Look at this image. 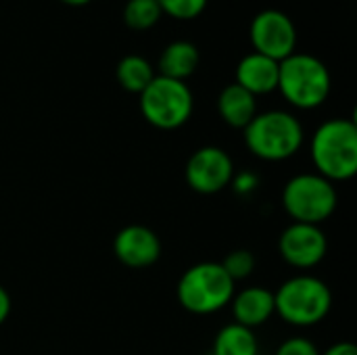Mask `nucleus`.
Wrapping results in <instances>:
<instances>
[{"mask_svg":"<svg viewBox=\"0 0 357 355\" xmlns=\"http://www.w3.org/2000/svg\"><path fill=\"white\" fill-rule=\"evenodd\" d=\"M234 176L232 157L220 146H201L190 155L184 178L190 190L199 195H215L230 186Z\"/></svg>","mask_w":357,"mask_h":355,"instance_id":"9","label":"nucleus"},{"mask_svg":"<svg viewBox=\"0 0 357 355\" xmlns=\"http://www.w3.org/2000/svg\"><path fill=\"white\" fill-rule=\"evenodd\" d=\"M249 38L255 48L253 52L278 63L291 56L297 46V29L293 19L276 8H266L255 15L249 27Z\"/></svg>","mask_w":357,"mask_h":355,"instance_id":"8","label":"nucleus"},{"mask_svg":"<svg viewBox=\"0 0 357 355\" xmlns=\"http://www.w3.org/2000/svg\"><path fill=\"white\" fill-rule=\"evenodd\" d=\"M199 61H201V54L192 42L176 40L167 44L159 56V75L186 82V77H190L197 71Z\"/></svg>","mask_w":357,"mask_h":355,"instance_id":"15","label":"nucleus"},{"mask_svg":"<svg viewBox=\"0 0 357 355\" xmlns=\"http://www.w3.org/2000/svg\"><path fill=\"white\" fill-rule=\"evenodd\" d=\"M276 355H320V352H318V347L310 339H305V337H291V339H287L278 347Z\"/></svg>","mask_w":357,"mask_h":355,"instance_id":"21","label":"nucleus"},{"mask_svg":"<svg viewBox=\"0 0 357 355\" xmlns=\"http://www.w3.org/2000/svg\"><path fill=\"white\" fill-rule=\"evenodd\" d=\"M161 15L163 13L155 0H128L123 8V21L128 23V27L138 31L151 29Z\"/></svg>","mask_w":357,"mask_h":355,"instance_id":"18","label":"nucleus"},{"mask_svg":"<svg viewBox=\"0 0 357 355\" xmlns=\"http://www.w3.org/2000/svg\"><path fill=\"white\" fill-rule=\"evenodd\" d=\"M247 149L264 161H287L303 146V126L289 111L257 113L243 130Z\"/></svg>","mask_w":357,"mask_h":355,"instance_id":"3","label":"nucleus"},{"mask_svg":"<svg viewBox=\"0 0 357 355\" xmlns=\"http://www.w3.org/2000/svg\"><path fill=\"white\" fill-rule=\"evenodd\" d=\"M316 174L335 182L357 174V126L354 119L335 117L318 126L310 142Z\"/></svg>","mask_w":357,"mask_h":355,"instance_id":"1","label":"nucleus"},{"mask_svg":"<svg viewBox=\"0 0 357 355\" xmlns=\"http://www.w3.org/2000/svg\"><path fill=\"white\" fill-rule=\"evenodd\" d=\"M220 264H222L224 272H226V274L232 278V282L236 285L238 280H245V278H249V276L253 274L257 259H255V255H253L249 249H234V251H230Z\"/></svg>","mask_w":357,"mask_h":355,"instance_id":"19","label":"nucleus"},{"mask_svg":"<svg viewBox=\"0 0 357 355\" xmlns=\"http://www.w3.org/2000/svg\"><path fill=\"white\" fill-rule=\"evenodd\" d=\"M230 305L234 322L253 331L274 316V291L266 287H247L241 293H234Z\"/></svg>","mask_w":357,"mask_h":355,"instance_id":"12","label":"nucleus"},{"mask_svg":"<svg viewBox=\"0 0 357 355\" xmlns=\"http://www.w3.org/2000/svg\"><path fill=\"white\" fill-rule=\"evenodd\" d=\"M155 2L159 4L161 13L182 21L199 17L207 6V0H155Z\"/></svg>","mask_w":357,"mask_h":355,"instance_id":"20","label":"nucleus"},{"mask_svg":"<svg viewBox=\"0 0 357 355\" xmlns=\"http://www.w3.org/2000/svg\"><path fill=\"white\" fill-rule=\"evenodd\" d=\"M278 251L289 266L297 270H310L326 257L328 239L320 226L293 222L282 230L278 239Z\"/></svg>","mask_w":357,"mask_h":355,"instance_id":"10","label":"nucleus"},{"mask_svg":"<svg viewBox=\"0 0 357 355\" xmlns=\"http://www.w3.org/2000/svg\"><path fill=\"white\" fill-rule=\"evenodd\" d=\"M113 253L123 266L142 270V268H149L159 262L161 241H159L157 232H153L151 228L132 224V226L121 228L115 234Z\"/></svg>","mask_w":357,"mask_h":355,"instance_id":"11","label":"nucleus"},{"mask_svg":"<svg viewBox=\"0 0 357 355\" xmlns=\"http://www.w3.org/2000/svg\"><path fill=\"white\" fill-rule=\"evenodd\" d=\"M10 295L6 293V289L4 287H0V326L8 320V316H10Z\"/></svg>","mask_w":357,"mask_h":355,"instance_id":"23","label":"nucleus"},{"mask_svg":"<svg viewBox=\"0 0 357 355\" xmlns=\"http://www.w3.org/2000/svg\"><path fill=\"white\" fill-rule=\"evenodd\" d=\"M115 77L119 82V86L128 92L140 94L155 77V69L153 65L140 56V54H128L117 63L115 69Z\"/></svg>","mask_w":357,"mask_h":355,"instance_id":"17","label":"nucleus"},{"mask_svg":"<svg viewBox=\"0 0 357 355\" xmlns=\"http://www.w3.org/2000/svg\"><path fill=\"white\" fill-rule=\"evenodd\" d=\"M297 109H316L331 94V71L314 54L293 52L278 63V88Z\"/></svg>","mask_w":357,"mask_h":355,"instance_id":"4","label":"nucleus"},{"mask_svg":"<svg viewBox=\"0 0 357 355\" xmlns=\"http://www.w3.org/2000/svg\"><path fill=\"white\" fill-rule=\"evenodd\" d=\"M218 113L230 128L245 130L257 115V96L238 84H230L218 96Z\"/></svg>","mask_w":357,"mask_h":355,"instance_id":"14","label":"nucleus"},{"mask_svg":"<svg viewBox=\"0 0 357 355\" xmlns=\"http://www.w3.org/2000/svg\"><path fill=\"white\" fill-rule=\"evenodd\" d=\"M259 343L251 328L241 326L236 322L226 324L213 341L211 355H257Z\"/></svg>","mask_w":357,"mask_h":355,"instance_id":"16","label":"nucleus"},{"mask_svg":"<svg viewBox=\"0 0 357 355\" xmlns=\"http://www.w3.org/2000/svg\"><path fill=\"white\" fill-rule=\"evenodd\" d=\"M253 96L270 94L278 88V61L251 52L236 67V82Z\"/></svg>","mask_w":357,"mask_h":355,"instance_id":"13","label":"nucleus"},{"mask_svg":"<svg viewBox=\"0 0 357 355\" xmlns=\"http://www.w3.org/2000/svg\"><path fill=\"white\" fill-rule=\"evenodd\" d=\"M234 293V282L220 262H203L188 268L176 289L180 305L197 316H209L224 310L230 305Z\"/></svg>","mask_w":357,"mask_h":355,"instance_id":"5","label":"nucleus"},{"mask_svg":"<svg viewBox=\"0 0 357 355\" xmlns=\"http://www.w3.org/2000/svg\"><path fill=\"white\" fill-rule=\"evenodd\" d=\"M230 186L234 188L236 195L247 197V195H251V192L257 190L259 178H257V174H253V172H241V174H234V176H232Z\"/></svg>","mask_w":357,"mask_h":355,"instance_id":"22","label":"nucleus"},{"mask_svg":"<svg viewBox=\"0 0 357 355\" xmlns=\"http://www.w3.org/2000/svg\"><path fill=\"white\" fill-rule=\"evenodd\" d=\"M195 109V98L186 82L155 75L153 82L140 92L142 117L159 130L182 128Z\"/></svg>","mask_w":357,"mask_h":355,"instance_id":"7","label":"nucleus"},{"mask_svg":"<svg viewBox=\"0 0 357 355\" xmlns=\"http://www.w3.org/2000/svg\"><path fill=\"white\" fill-rule=\"evenodd\" d=\"M320 355H357V349L354 343H335L333 347H328L324 354Z\"/></svg>","mask_w":357,"mask_h":355,"instance_id":"24","label":"nucleus"},{"mask_svg":"<svg viewBox=\"0 0 357 355\" xmlns=\"http://www.w3.org/2000/svg\"><path fill=\"white\" fill-rule=\"evenodd\" d=\"M331 308L333 293L328 285L310 274H299L284 280L274 293V314L291 326H316L326 320Z\"/></svg>","mask_w":357,"mask_h":355,"instance_id":"2","label":"nucleus"},{"mask_svg":"<svg viewBox=\"0 0 357 355\" xmlns=\"http://www.w3.org/2000/svg\"><path fill=\"white\" fill-rule=\"evenodd\" d=\"M209 355H211V354H209Z\"/></svg>","mask_w":357,"mask_h":355,"instance_id":"26","label":"nucleus"},{"mask_svg":"<svg viewBox=\"0 0 357 355\" xmlns=\"http://www.w3.org/2000/svg\"><path fill=\"white\" fill-rule=\"evenodd\" d=\"M339 203L337 188L320 174H297L282 188V207L299 224L320 226Z\"/></svg>","mask_w":357,"mask_h":355,"instance_id":"6","label":"nucleus"},{"mask_svg":"<svg viewBox=\"0 0 357 355\" xmlns=\"http://www.w3.org/2000/svg\"><path fill=\"white\" fill-rule=\"evenodd\" d=\"M61 2H65V4H69V6H84V4H88L90 0H61Z\"/></svg>","mask_w":357,"mask_h":355,"instance_id":"25","label":"nucleus"}]
</instances>
